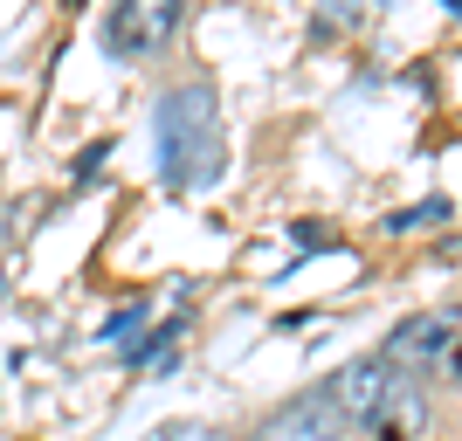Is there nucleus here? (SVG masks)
I'll use <instances>...</instances> for the list:
<instances>
[{"instance_id":"nucleus-8","label":"nucleus","mask_w":462,"mask_h":441,"mask_svg":"<svg viewBox=\"0 0 462 441\" xmlns=\"http://www.w3.org/2000/svg\"><path fill=\"white\" fill-rule=\"evenodd\" d=\"M138 317H145V304H125V310H117V317H111V325H104V338H111V345H125Z\"/></svg>"},{"instance_id":"nucleus-2","label":"nucleus","mask_w":462,"mask_h":441,"mask_svg":"<svg viewBox=\"0 0 462 441\" xmlns=\"http://www.w3.org/2000/svg\"><path fill=\"white\" fill-rule=\"evenodd\" d=\"M331 407L380 441H407L421 427V386H407V372L386 359H352L331 380Z\"/></svg>"},{"instance_id":"nucleus-5","label":"nucleus","mask_w":462,"mask_h":441,"mask_svg":"<svg viewBox=\"0 0 462 441\" xmlns=\"http://www.w3.org/2000/svg\"><path fill=\"white\" fill-rule=\"evenodd\" d=\"M255 441H346V414L331 407V393H304V400L276 407L255 427Z\"/></svg>"},{"instance_id":"nucleus-9","label":"nucleus","mask_w":462,"mask_h":441,"mask_svg":"<svg viewBox=\"0 0 462 441\" xmlns=\"http://www.w3.org/2000/svg\"><path fill=\"white\" fill-rule=\"evenodd\" d=\"M0 297H7V283H0Z\"/></svg>"},{"instance_id":"nucleus-4","label":"nucleus","mask_w":462,"mask_h":441,"mask_svg":"<svg viewBox=\"0 0 462 441\" xmlns=\"http://www.w3.org/2000/svg\"><path fill=\"white\" fill-rule=\"evenodd\" d=\"M180 14H187V0H117L104 14V49L117 62H145L180 35Z\"/></svg>"},{"instance_id":"nucleus-3","label":"nucleus","mask_w":462,"mask_h":441,"mask_svg":"<svg viewBox=\"0 0 462 441\" xmlns=\"http://www.w3.org/2000/svg\"><path fill=\"white\" fill-rule=\"evenodd\" d=\"M386 365H401L414 380H462V304L428 310V317H407L380 352Z\"/></svg>"},{"instance_id":"nucleus-6","label":"nucleus","mask_w":462,"mask_h":441,"mask_svg":"<svg viewBox=\"0 0 462 441\" xmlns=\"http://www.w3.org/2000/svg\"><path fill=\"white\" fill-rule=\"evenodd\" d=\"M152 441H228L221 427H208V421H166Z\"/></svg>"},{"instance_id":"nucleus-7","label":"nucleus","mask_w":462,"mask_h":441,"mask_svg":"<svg viewBox=\"0 0 462 441\" xmlns=\"http://www.w3.org/2000/svg\"><path fill=\"white\" fill-rule=\"evenodd\" d=\"M442 214H448V200H421V207H407L393 228H428V221H442Z\"/></svg>"},{"instance_id":"nucleus-1","label":"nucleus","mask_w":462,"mask_h":441,"mask_svg":"<svg viewBox=\"0 0 462 441\" xmlns=\"http://www.w3.org/2000/svg\"><path fill=\"white\" fill-rule=\"evenodd\" d=\"M152 138H159V173L173 193H200L221 179V111H214L208 83H187L166 96L152 117Z\"/></svg>"}]
</instances>
